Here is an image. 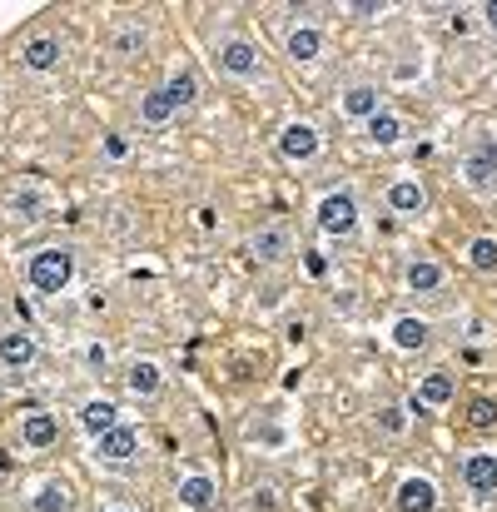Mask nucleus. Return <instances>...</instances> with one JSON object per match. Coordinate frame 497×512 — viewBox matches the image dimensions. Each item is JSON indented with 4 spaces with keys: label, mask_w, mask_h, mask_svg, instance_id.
<instances>
[{
    "label": "nucleus",
    "mask_w": 497,
    "mask_h": 512,
    "mask_svg": "<svg viewBox=\"0 0 497 512\" xmlns=\"http://www.w3.org/2000/svg\"><path fill=\"white\" fill-rule=\"evenodd\" d=\"M214 70L234 85H274V70H269V55L249 40V35H219L214 40Z\"/></svg>",
    "instance_id": "1"
},
{
    "label": "nucleus",
    "mask_w": 497,
    "mask_h": 512,
    "mask_svg": "<svg viewBox=\"0 0 497 512\" xmlns=\"http://www.w3.org/2000/svg\"><path fill=\"white\" fill-rule=\"evenodd\" d=\"M25 284H30L40 299H60V294L75 284V249H70V244H40V249L25 259Z\"/></svg>",
    "instance_id": "2"
},
{
    "label": "nucleus",
    "mask_w": 497,
    "mask_h": 512,
    "mask_svg": "<svg viewBox=\"0 0 497 512\" xmlns=\"http://www.w3.org/2000/svg\"><path fill=\"white\" fill-rule=\"evenodd\" d=\"M458 179L478 194V199H493L497 194V135H473V145L463 150L458 160Z\"/></svg>",
    "instance_id": "3"
},
{
    "label": "nucleus",
    "mask_w": 497,
    "mask_h": 512,
    "mask_svg": "<svg viewBox=\"0 0 497 512\" xmlns=\"http://www.w3.org/2000/svg\"><path fill=\"white\" fill-rule=\"evenodd\" d=\"M314 224H319V234H329V239H353V234H358V194H353L348 184L324 189V194L314 199Z\"/></svg>",
    "instance_id": "4"
},
{
    "label": "nucleus",
    "mask_w": 497,
    "mask_h": 512,
    "mask_svg": "<svg viewBox=\"0 0 497 512\" xmlns=\"http://www.w3.org/2000/svg\"><path fill=\"white\" fill-rule=\"evenodd\" d=\"M388 110V90L378 85V80H348L343 90H338V115L348 120V125H368L373 115H383Z\"/></svg>",
    "instance_id": "5"
},
{
    "label": "nucleus",
    "mask_w": 497,
    "mask_h": 512,
    "mask_svg": "<svg viewBox=\"0 0 497 512\" xmlns=\"http://www.w3.org/2000/svg\"><path fill=\"white\" fill-rule=\"evenodd\" d=\"M274 145H279V155L289 165H314L324 155V135H319L314 120H284L279 135H274Z\"/></svg>",
    "instance_id": "6"
},
{
    "label": "nucleus",
    "mask_w": 497,
    "mask_h": 512,
    "mask_svg": "<svg viewBox=\"0 0 497 512\" xmlns=\"http://www.w3.org/2000/svg\"><path fill=\"white\" fill-rule=\"evenodd\" d=\"M249 254H254L259 264H284V259H294V254H299V234H294V224H284V219L259 224V229L249 234Z\"/></svg>",
    "instance_id": "7"
},
{
    "label": "nucleus",
    "mask_w": 497,
    "mask_h": 512,
    "mask_svg": "<svg viewBox=\"0 0 497 512\" xmlns=\"http://www.w3.org/2000/svg\"><path fill=\"white\" fill-rule=\"evenodd\" d=\"M284 55H289L299 70H314V65L329 55V35H324V25H314V20H294V25L284 30Z\"/></svg>",
    "instance_id": "8"
},
{
    "label": "nucleus",
    "mask_w": 497,
    "mask_h": 512,
    "mask_svg": "<svg viewBox=\"0 0 497 512\" xmlns=\"http://www.w3.org/2000/svg\"><path fill=\"white\" fill-rule=\"evenodd\" d=\"M35 358H40V343H35V334H30L25 324L0 329V368H5V373H30Z\"/></svg>",
    "instance_id": "9"
},
{
    "label": "nucleus",
    "mask_w": 497,
    "mask_h": 512,
    "mask_svg": "<svg viewBox=\"0 0 497 512\" xmlns=\"http://www.w3.org/2000/svg\"><path fill=\"white\" fill-rule=\"evenodd\" d=\"M140 448H145V438H140V428H130V423H120L115 433L95 438V458H100V463H110V468L135 463V458H140Z\"/></svg>",
    "instance_id": "10"
},
{
    "label": "nucleus",
    "mask_w": 497,
    "mask_h": 512,
    "mask_svg": "<svg viewBox=\"0 0 497 512\" xmlns=\"http://www.w3.org/2000/svg\"><path fill=\"white\" fill-rule=\"evenodd\" d=\"M458 478H463V488H468V493L493 498L497 493V448H478V453H468V458H463V468H458Z\"/></svg>",
    "instance_id": "11"
},
{
    "label": "nucleus",
    "mask_w": 497,
    "mask_h": 512,
    "mask_svg": "<svg viewBox=\"0 0 497 512\" xmlns=\"http://www.w3.org/2000/svg\"><path fill=\"white\" fill-rule=\"evenodd\" d=\"M403 289L418 294V299H438L448 289V269L438 259H408L403 264Z\"/></svg>",
    "instance_id": "12"
},
{
    "label": "nucleus",
    "mask_w": 497,
    "mask_h": 512,
    "mask_svg": "<svg viewBox=\"0 0 497 512\" xmlns=\"http://www.w3.org/2000/svg\"><path fill=\"white\" fill-rule=\"evenodd\" d=\"M174 498H179V508L189 512H219V483L209 473H179Z\"/></svg>",
    "instance_id": "13"
},
{
    "label": "nucleus",
    "mask_w": 497,
    "mask_h": 512,
    "mask_svg": "<svg viewBox=\"0 0 497 512\" xmlns=\"http://www.w3.org/2000/svg\"><path fill=\"white\" fill-rule=\"evenodd\" d=\"M60 60H65V45H60V35H30L25 45H20V65L30 70V75H50V70H60Z\"/></svg>",
    "instance_id": "14"
},
{
    "label": "nucleus",
    "mask_w": 497,
    "mask_h": 512,
    "mask_svg": "<svg viewBox=\"0 0 497 512\" xmlns=\"http://www.w3.org/2000/svg\"><path fill=\"white\" fill-rule=\"evenodd\" d=\"M383 204H388L393 214H403V219H418V214L428 209V189H423V179H418V174H398V179L388 184Z\"/></svg>",
    "instance_id": "15"
},
{
    "label": "nucleus",
    "mask_w": 497,
    "mask_h": 512,
    "mask_svg": "<svg viewBox=\"0 0 497 512\" xmlns=\"http://www.w3.org/2000/svg\"><path fill=\"white\" fill-rule=\"evenodd\" d=\"M393 508L398 512H438V483L423 478V473H408L393 493Z\"/></svg>",
    "instance_id": "16"
},
{
    "label": "nucleus",
    "mask_w": 497,
    "mask_h": 512,
    "mask_svg": "<svg viewBox=\"0 0 497 512\" xmlns=\"http://www.w3.org/2000/svg\"><path fill=\"white\" fill-rule=\"evenodd\" d=\"M388 343H393L398 353H423V348L433 343V324H428L423 314H398V319L388 324Z\"/></svg>",
    "instance_id": "17"
},
{
    "label": "nucleus",
    "mask_w": 497,
    "mask_h": 512,
    "mask_svg": "<svg viewBox=\"0 0 497 512\" xmlns=\"http://www.w3.org/2000/svg\"><path fill=\"white\" fill-rule=\"evenodd\" d=\"M165 388V363L160 358H130L125 363V393L130 398H155Z\"/></svg>",
    "instance_id": "18"
},
{
    "label": "nucleus",
    "mask_w": 497,
    "mask_h": 512,
    "mask_svg": "<svg viewBox=\"0 0 497 512\" xmlns=\"http://www.w3.org/2000/svg\"><path fill=\"white\" fill-rule=\"evenodd\" d=\"M453 398H458V383H453V373H448V368H428V373L418 378L413 408H448Z\"/></svg>",
    "instance_id": "19"
},
{
    "label": "nucleus",
    "mask_w": 497,
    "mask_h": 512,
    "mask_svg": "<svg viewBox=\"0 0 497 512\" xmlns=\"http://www.w3.org/2000/svg\"><path fill=\"white\" fill-rule=\"evenodd\" d=\"M20 443H25L30 453L55 448V443H60V418H55V413H45V408L25 413V418H20Z\"/></svg>",
    "instance_id": "20"
},
{
    "label": "nucleus",
    "mask_w": 497,
    "mask_h": 512,
    "mask_svg": "<svg viewBox=\"0 0 497 512\" xmlns=\"http://www.w3.org/2000/svg\"><path fill=\"white\" fill-rule=\"evenodd\" d=\"M363 135H368V145H373V150H393V145H403V140H408V120L388 105L383 115H373V120L363 125Z\"/></svg>",
    "instance_id": "21"
},
{
    "label": "nucleus",
    "mask_w": 497,
    "mask_h": 512,
    "mask_svg": "<svg viewBox=\"0 0 497 512\" xmlns=\"http://www.w3.org/2000/svg\"><path fill=\"white\" fill-rule=\"evenodd\" d=\"M125 418H120V403H110V398H85L80 403V428L90 433V438H105V433H115Z\"/></svg>",
    "instance_id": "22"
},
{
    "label": "nucleus",
    "mask_w": 497,
    "mask_h": 512,
    "mask_svg": "<svg viewBox=\"0 0 497 512\" xmlns=\"http://www.w3.org/2000/svg\"><path fill=\"white\" fill-rule=\"evenodd\" d=\"M110 50H115L120 60L145 55V50H150V25H145V20H135V15H130V20H120V25H115V35H110Z\"/></svg>",
    "instance_id": "23"
},
{
    "label": "nucleus",
    "mask_w": 497,
    "mask_h": 512,
    "mask_svg": "<svg viewBox=\"0 0 497 512\" xmlns=\"http://www.w3.org/2000/svg\"><path fill=\"white\" fill-rule=\"evenodd\" d=\"M174 115H179V105L169 100L165 85H160V90H145V95H140V125H150V130H165Z\"/></svg>",
    "instance_id": "24"
},
{
    "label": "nucleus",
    "mask_w": 497,
    "mask_h": 512,
    "mask_svg": "<svg viewBox=\"0 0 497 512\" xmlns=\"http://www.w3.org/2000/svg\"><path fill=\"white\" fill-rule=\"evenodd\" d=\"M30 512H70V483L65 478H45L30 493Z\"/></svg>",
    "instance_id": "25"
},
{
    "label": "nucleus",
    "mask_w": 497,
    "mask_h": 512,
    "mask_svg": "<svg viewBox=\"0 0 497 512\" xmlns=\"http://www.w3.org/2000/svg\"><path fill=\"white\" fill-rule=\"evenodd\" d=\"M468 269H478V274H497V239L493 234H478V239H468Z\"/></svg>",
    "instance_id": "26"
},
{
    "label": "nucleus",
    "mask_w": 497,
    "mask_h": 512,
    "mask_svg": "<svg viewBox=\"0 0 497 512\" xmlns=\"http://www.w3.org/2000/svg\"><path fill=\"white\" fill-rule=\"evenodd\" d=\"M165 90H169V100L184 110V105L199 100V75H194V70H174V75L165 80Z\"/></svg>",
    "instance_id": "27"
},
{
    "label": "nucleus",
    "mask_w": 497,
    "mask_h": 512,
    "mask_svg": "<svg viewBox=\"0 0 497 512\" xmlns=\"http://www.w3.org/2000/svg\"><path fill=\"white\" fill-rule=\"evenodd\" d=\"M10 209H15L20 219H45V194H40V189H15V194H10Z\"/></svg>",
    "instance_id": "28"
},
{
    "label": "nucleus",
    "mask_w": 497,
    "mask_h": 512,
    "mask_svg": "<svg viewBox=\"0 0 497 512\" xmlns=\"http://www.w3.org/2000/svg\"><path fill=\"white\" fill-rule=\"evenodd\" d=\"M378 428H383L388 438H403V433H408V413H403V403H383V408H378Z\"/></svg>",
    "instance_id": "29"
},
{
    "label": "nucleus",
    "mask_w": 497,
    "mask_h": 512,
    "mask_svg": "<svg viewBox=\"0 0 497 512\" xmlns=\"http://www.w3.org/2000/svg\"><path fill=\"white\" fill-rule=\"evenodd\" d=\"M468 423H473V428H483V433L497 428V403L493 398H473V403H468Z\"/></svg>",
    "instance_id": "30"
},
{
    "label": "nucleus",
    "mask_w": 497,
    "mask_h": 512,
    "mask_svg": "<svg viewBox=\"0 0 497 512\" xmlns=\"http://www.w3.org/2000/svg\"><path fill=\"white\" fill-rule=\"evenodd\" d=\"M80 358H85V368H90V373H110V348H105V343H85V348H80Z\"/></svg>",
    "instance_id": "31"
},
{
    "label": "nucleus",
    "mask_w": 497,
    "mask_h": 512,
    "mask_svg": "<svg viewBox=\"0 0 497 512\" xmlns=\"http://www.w3.org/2000/svg\"><path fill=\"white\" fill-rule=\"evenodd\" d=\"M249 438H254V443H264V448H284V443H289V433H284L279 423H264V428L254 423V428H249Z\"/></svg>",
    "instance_id": "32"
},
{
    "label": "nucleus",
    "mask_w": 497,
    "mask_h": 512,
    "mask_svg": "<svg viewBox=\"0 0 497 512\" xmlns=\"http://www.w3.org/2000/svg\"><path fill=\"white\" fill-rule=\"evenodd\" d=\"M100 150H105V160H115V165H120V160H130V140H125V135H105V140H100Z\"/></svg>",
    "instance_id": "33"
},
{
    "label": "nucleus",
    "mask_w": 497,
    "mask_h": 512,
    "mask_svg": "<svg viewBox=\"0 0 497 512\" xmlns=\"http://www.w3.org/2000/svg\"><path fill=\"white\" fill-rule=\"evenodd\" d=\"M478 20H483L488 35H497V0H483V5H478Z\"/></svg>",
    "instance_id": "34"
},
{
    "label": "nucleus",
    "mask_w": 497,
    "mask_h": 512,
    "mask_svg": "<svg viewBox=\"0 0 497 512\" xmlns=\"http://www.w3.org/2000/svg\"><path fill=\"white\" fill-rule=\"evenodd\" d=\"M274 503H279V498H274V488H254V508L274 512Z\"/></svg>",
    "instance_id": "35"
},
{
    "label": "nucleus",
    "mask_w": 497,
    "mask_h": 512,
    "mask_svg": "<svg viewBox=\"0 0 497 512\" xmlns=\"http://www.w3.org/2000/svg\"><path fill=\"white\" fill-rule=\"evenodd\" d=\"M358 20H373V15H383V5H368V0H358V5H348Z\"/></svg>",
    "instance_id": "36"
},
{
    "label": "nucleus",
    "mask_w": 497,
    "mask_h": 512,
    "mask_svg": "<svg viewBox=\"0 0 497 512\" xmlns=\"http://www.w3.org/2000/svg\"><path fill=\"white\" fill-rule=\"evenodd\" d=\"M110 512H135V508H110Z\"/></svg>",
    "instance_id": "37"
}]
</instances>
